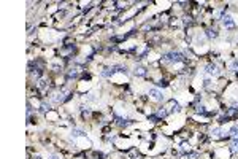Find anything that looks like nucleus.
Wrapping results in <instances>:
<instances>
[{
    "label": "nucleus",
    "instance_id": "nucleus-6",
    "mask_svg": "<svg viewBox=\"0 0 238 159\" xmlns=\"http://www.w3.org/2000/svg\"><path fill=\"white\" fill-rule=\"evenodd\" d=\"M37 87L38 89H46V80H38V83H37Z\"/></svg>",
    "mask_w": 238,
    "mask_h": 159
},
{
    "label": "nucleus",
    "instance_id": "nucleus-5",
    "mask_svg": "<svg viewBox=\"0 0 238 159\" xmlns=\"http://www.w3.org/2000/svg\"><path fill=\"white\" fill-rule=\"evenodd\" d=\"M206 37H208V38H216V37H217V30H214V29L206 30Z\"/></svg>",
    "mask_w": 238,
    "mask_h": 159
},
{
    "label": "nucleus",
    "instance_id": "nucleus-9",
    "mask_svg": "<svg viewBox=\"0 0 238 159\" xmlns=\"http://www.w3.org/2000/svg\"><path fill=\"white\" fill-rule=\"evenodd\" d=\"M184 159H197V153H190V154H186Z\"/></svg>",
    "mask_w": 238,
    "mask_h": 159
},
{
    "label": "nucleus",
    "instance_id": "nucleus-1",
    "mask_svg": "<svg viewBox=\"0 0 238 159\" xmlns=\"http://www.w3.org/2000/svg\"><path fill=\"white\" fill-rule=\"evenodd\" d=\"M162 60H164L165 64H173V62H181V60H184V57H183L181 53L172 51V53H167L165 56L162 57Z\"/></svg>",
    "mask_w": 238,
    "mask_h": 159
},
{
    "label": "nucleus",
    "instance_id": "nucleus-10",
    "mask_svg": "<svg viewBox=\"0 0 238 159\" xmlns=\"http://www.w3.org/2000/svg\"><path fill=\"white\" fill-rule=\"evenodd\" d=\"M48 159H62V158H60L59 154H51V156L48 158Z\"/></svg>",
    "mask_w": 238,
    "mask_h": 159
},
{
    "label": "nucleus",
    "instance_id": "nucleus-8",
    "mask_svg": "<svg viewBox=\"0 0 238 159\" xmlns=\"http://www.w3.org/2000/svg\"><path fill=\"white\" fill-rule=\"evenodd\" d=\"M71 135H73V137H83L84 132H83V131H80V129H75L73 132H71Z\"/></svg>",
    "mask_w": 238,
    "mask_h": 159
},
{
    "label": "nucleus",
    "instance_id": "nucleus-3",
    "mask_svg": "<svg viewBox=\"0 0 238 159\" xmlns=\"http://www.w3.org/2000/svg\"><path fill=\"white\" fill-rule=\"evenodd\" d=\"M149 96L154 100H162V94H161V91H157V89H149Z\"/></svg>",
    "mask_w": 238,
    "mask_h": 159
},
{
    "label": "nucleus",
    "instance_id": "nucleus-4",
    "mask_svg": "<svg viewBox=\"0 0 238 159\" xmlns=\"http://www.w3.org/2000/svg\"><path fill=\"white\" fill-rule=\"evenodd\" d=\"M222 22H224V26H226L227 29H232V27L235 26V22L232 21V18H230V16H226V18H224V21H222Z\"/></svg>",
    "mask_w": 238,
    "mask_h": 159
},
{
    "label": "nucleus",
    "instance_id": "nucleus-2",
    "mask_svg": "<svg viewBox=\"0 0 238 159\" xmlns=\"http://www.w3.org/2000/svg\"><path fill=\"white\" fill-rule=\"evenodd\" d=\"M206 73H208V75H217V73H219V69H217L216 64H208V65H206Z\"/></svg>",
    "mask_w": 238,
    "mask_h": 159
},
{
    "label": "nucleus",
    "instance_id": "nucleus-11",
    "mask_svg": "<svg viewBox=\"0 0 238 159\" xmlns=\"http://www.w3.org/2000/svg\"><path fill=\"white\" fill-rule=\"evenodd\" d=\"M237 75H238V69H237Z\"/></svg>",
    "mask_w": 238,
    "mask_h": 159
},
{
    "label": "nucleus",
    "instance_id": "nucleus-7",
    "mask_svg": "<svg viewBox=\"0 0 238 159\" xmlns=\"http://www.w3.org/2000/svg\"><path fill=\"white\" fill-rule=\"evenodd\" d=\"M135 75H138V76H143V75H146V70L143 69V67H138V69L135 70Z\"/></svg>",
    "mask_w": 238,
    "mask_h": 159
}]
</instances>
